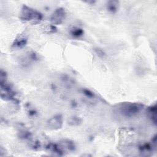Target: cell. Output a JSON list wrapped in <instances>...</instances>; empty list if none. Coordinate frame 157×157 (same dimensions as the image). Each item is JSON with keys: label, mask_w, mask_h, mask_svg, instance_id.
I'll use <instances>...</instances> for the list:
<instances>
[{"label": "cell", "mask_w": 157, "mask_h": 157, "mask_svg": "<svg viewBox=\"0 0 157 157\" xmlns=\"http://www.w3.org/2000/svg\"><path fill=\"white\" fill-rule=\"evenodd\" d=\"M43 18V15L39 12L24 5L22 7L20 18L25 21H29L33 24L39 23Z\"/></svg>", "instance_id": "1"}, {"label": "cell", "mask_w": 157, "mask_h": 157, "mask_svg": "<svg viewBox=\"0 0 157 157\" xmlns=\"http://www.w3.org/2000/svg\"><path fill=\"white\" fill-rule=\"evenodd\" d=\"M66 17V12L63 8L56 9L50 17V21L53 25L61 24Z\"/></svg>", "instance_id": "3"}, {"label": "cell", "mask_w": 157, "mask_h": 157, "mask_svg": "<svg viewBox=\"0 0 157 157\" xmlns=\"http://www.w3.org/2000/svg\"><path fill=\"white\" fill-rule=\"evenodd\" d=\"M94 50L95 52V53L97 54V55L101 58H104V56H105V53L104 52L103 50H102L101 48H94Z\"/></svg>", "instance_id": "9"}, {"label": "cell", "mask_w": 157, "mask_h": 157, "mask_svg": "<svg viewBox=\"0 0 157 157\" xmlns=\"http://www.w3.org/2000/svg\"><path fill=\"white\" fill-rule=\"evenodd\" d=\"M27 43V38L25 37L20 36L15 39L13 43L12 44V47L15 48H21L25 46Z\"/></svg>", "instance_id": "6"}, {"label": "cell", "mask_w": 157, "mask_h": 157, "mask_svg": "<svg viewBox=\"0 0 157 157\" xmlns=\"http://www.w3.org/2000/svg\"><path fill=\"white\" fill-rule=\"evenodd\" d=\"M142 107L141 104L136 103L123 104L120 107V110L121 113L126 117H132L138 113Z\"/></svg>", "instance_id": "2"}, {"label": "cell", "mask_w": 157, "mask_h": 157, "mask_svg": "<svg viewBox=\"0 0 157 157\" xmlns=\"http://www.w3.org/2000/svg\"><path fill=\"white\" fill-rule=\"evenodd\" d=\"M1 98L4 99H12L14 95L13 92L11 90L9 85L4 84V83L1 82Z\"/></svg>", "instance_id": "4"}, {"label": "cell", "mask_w": 157, "mask_h": 157, "mask_svg": "<svg viewBox=\"0 0 157 157\" xmlns=\"http://www.w3.org/2000/svg\"><path fill=\"white\" fill-rule=\"evenodd\" d=\"M118 1H110L107 2V7L109 12L112 13H115L118 8Z\"/></svg>", "instance_id": "7"}, {"label": "cell", "mask_w": 157, "mask_h": 157, "mask_svg": "<svg viewBox=\"0 0 157 157\" xmlns=\"http://www.w3.org/2000/svg\"><path fill=\"white\" fill-rule=\"evenodd\" d=\"M71 34L74 37H80L83 35V31L82 29L79 28H73L71 30Z\"/></svg>", "instance_id": "8"}, {"label": "cell", "mask_w": 157, "mask_h": 157, "mask_svg": "<svg viewBox=\"0 0 157 157\" xmlns=\"http://www.w3.org/2000/svg\"><path fill=\"white\" fill-rule=\"evenodd\" d=\"M63 118L61 115H56L48 121V126L53 129H56L61 128L62 125Z\"/></svg>", "instance_id": "5"}, {"label": "cell", "mask_w": 157, "mask_h": 157, "mask_svg": "<svg viewBox=\"0 0 157 157\" xmlns=\"http://www.w3.org/2000/svg\"><path fill=\"white\" fill-rule=\"evenodd\" d=\"M84 94H85L86 96H88V97H93L94 96V94H93V93H91L90 90H83Z\"/></svg>", "instance_id": "10"}]
</instances>
